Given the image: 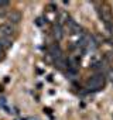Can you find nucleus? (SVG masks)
I'll use <instances>...</instances> for the list:
<instances>
[{"instance_id":"f257e3e1","label":"nucleus","mask_w":113,"mask_h":120,"mask_svg":"<svg viewBox=\"0 0 113 120\" xmlns=\"http://www.w3.org/2000/svg\"><path fill=\"white\" fill-rule=\"evenodd\" d=\"M103 85H105V79L100 75H95V76L89 78L86 82V88L89 90H99L100 88H103Z\"/></svg>"},{"instance_id":"39448f33","label":"nucleus","mask_w":113,"mask_h":120,"mask_svg":"<svg viewBox=\"0 0 113 120\" xmlns=\"http://www.w3.org/2000/svg\"><path fill=\"white\" fill-rule=\"evenodd\" d=\"M9 20H10V23L11 24H16V23H19L20 20H21V14L19 13V11H13V13H9Z\"/></svg>"},{"instance_id":"1a4fd4ad","label":"nucleus","mask_w":113,"mask_h":120,"mask_svg":"<svg viewBox=\"0 0 113 120\" xmlns=\"http://www.w3.org/2000/svg\"><path fill=\"white\" fill-rule=\"evenodd\" d=\"M55 65L58 67V68H61V69H64V68L67 67V61H65V59L61 56V58H58V59L55 61Z\"/></svg>"},{"instance_id":"6e6552de","label":"nucleus","mask_w":113,"mask_h":120,"mask_svg":"<svg viewBox=\"0 0 113 120\" xmlns=\"http://www.w3.org/2000/svg\"><path fill=\"white\" fill-rule=\"evenodd\" d=\"M86 47H88L89 51H95V49H96V42H95V40H93L92 37H89V40H88V42H86Z\"/></svg>"},{"instance_id":"f03ea898","label":"nucleus","mask_w":113,"mask_h":120,"mask_svg":"<svg viewBox=\"0 0 113 120\" xmlns=\"http://www.w3.org/2000/svg\"><path fill=\"white\" fill-rule=\"evenodd\" d=\"M0 33H2L3 35H6V37H10L14 33V26L13 24H3L2 27H0Z\"/></svg>"},{"instance_id":"0eeeda50","label":"nucleus","mask_w":113,"mask_h":120,"mask_svg":"<svg viewBox=\"0 0 113 120\" xmlns=\"http://www.w3.org/2000/svg\"><path fill=\"white\" fill-rule=\"evenodd\" d=\"M54 35H55L56 40L62 38V27H61V24H55L54 26Z\"/></svg>"},{"instance_id":"20e7f679","label":"nucleus","mask_w":113,"mask_h":120,"mask_svg":"<svg viewBox=\"0 0 113 120\" xmlns=\"http://www.w3.org/2000/svg\"><path fill=\"white\" fill-rule=\"evenodd\" d=\"M49 54H51V56H52L54 59H58V58L62 56V52H61V49H60L58 45H52L51 49H49Z\"/></svg>"},{"instance_id":"7ed1b4c3","label":"nucleus","mask_w":113,"mask_h":120,"mask_svg":"<svg viewBox=\"0 0 113 120\" xmlns=\"http://www.w3.org/2000/svg\"><path fill=\"white\" fill-rule=\"evenodd\" d=\"M100 17H102V20H105L106 23H110V20H112V14H110L109 7L102 6V9H100Z\"/></svg>"},{"instance_id":"423d86ee","label":"nucleus","mask_w":113,"mask_h":120,"mask_svg":"<svg viewBox=\"0 0 113 120\" xmlns=\"http://www.w3.org/2000/svg\"><path fill=\"white\" fill-rule=\"evenodd\" d=\"M11 44H13L11 37H3V38H0V47H2V48H10Z\"/></svg>"},{"instance_id":"9b49d317","label":"nucleus","mask_w":113,"mask_h":120,"mask_svg":"<svg viewBox=\"0 0 113 120\" xmlns=\"http://www.w3.org/2000/svg\"><path fill=\"white\" fill-rule=\"evenodd\" d=\"M2 58H3V51L0 49V59H2Z\"/></svg>"},{"instance_id":"9d476101","label":"nucleus","mask_w":113,"mask_h":120,"mask_svg":"<svg viewBox=\"0 0 113 120\" xmlns=\"http://www.w3.org/2000/svg\"><path fill=\"white\" fill-rule=\"evenodd\" d=\"M9 0H0V7H6V6H9Z\"/></svg>"}]
</instances>
